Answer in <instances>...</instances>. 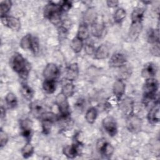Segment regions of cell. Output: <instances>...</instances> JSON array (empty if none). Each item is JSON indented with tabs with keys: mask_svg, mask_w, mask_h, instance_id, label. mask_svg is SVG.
<instances>
[{
	"mask_svg": "<svg viewBox=\"0 0 160 160\" xmlns=\"http://www.w3.org/2000/svg\"><path fill=\"white\" fill-rule=\"evenodd\" d=\"M9 66L11 69L22 79L28 76L30 69L26 59L19 52H14L9 59Z\"/></svg>",
	"mask_w": 160,
	"mask_h": 160,
	"instance_id": "1",
	"label": "cell"
},
{
	"mask_svg": "<svg viewBox=\"0 0 160 160\" xmlns=\"http://www.w3.org/2000/svg\"><path fill=\"white\" fill-rule=\"evenodd\" d=\"M159 88V82L155 78H148L145 80L143 85V102L149 103L156 99V93Z\"/></svg>",
	"mask_w": 160,
	"mask_h": 160,
	"instance_id": "2",
	"label": "cell"
},
{
	"mask_svg": "<svg viewBox=\"0 0 160 160\" xmlns=\"http://www.w3.org/2000/svg\"><path fill=\"white\" fill-rule=\"evenodd\" d=\"M61 11L60 9L59 4L49 2L44 9V16L48 19L52 24L58 25L61 20Z\"/></svg>",
	"mask_w": 160,
	"mask_h": 160,
	"instance_id": "3",
	"label": "cell"
},
{
	"mask_svg": "<svg viewBox=\"0 0 160 160\" xmlns=\"http://www.w3.org/2000/svg\"><path fill=\"white\" fill-rule=\"evenodd\" d=\"M56 104L62 119H68L70 115V107L68 98L61 92L56 97Z\"/></svg>",
	"mask_w": 160,
	"mask_h": 160,
	"instance_id": "4",
	"label": "cell"
},
{
	"mask_svg": "<svg viewBox=\"0 0 160 160\" xmlns=\"http://www.w3.org/2000/svg\"><path fill=\"white\" fill-rule=\"evenodd\" d=\"M40 119L41 120L42 132L44 134H48L51 132L53 123L59 119V117L52 112L45 111Z\"/></svg>",
	"mask_w": 160,
	"mask_h": 160,
	"instance_id": "5",
	"label": "cell"
},
{
	"mask_svg": "<svg viewBox=\"0 0 160 160\" xmlns=\"http://www.w3.org/2000/svg\"><path fill=\"white\" fill-rule=\"evenodd\" d=\"M96 149L98 152L104 158H110L114 151L113 146L104 138L99 139L96 142Z\"/></svg>",
	"mask_w": 160,
	"mask_h": 160,
	"instance_id": "6",
	"label": "cell"
},
{
	"mask_svg": "<svg viewBox=\"0 0 160 160\" xmlns=\"http://www.w3.org/2000/svg\"><path fill=\"white\" fill-rule=\"evenodd\" d=\"M102 125L105 131L111 137L116 135L118 132V126L116 119L111 116H106L102 119Z\"/></svg>",
	"mask_w": 160,
	"mask_h": 160,
	"instance_id": "7",
	"label": "cell"
},
{
	"mask_svg": "<svg viewBox=\"0 0 160 160\" xmlns=\"http://www.w3.org/2000/svg\"><path fill=\"white\" fill-rule=\"evenodd\" d=\"M19 128L21 135L26 139L30 141L32 134V122L29 118L21 119L19 120Z\"/></svg>",
	"mask_w": 160,
	"mask_h": 160,
	"instance_id": "8",
	"label": "cell"
},
{
	"mask_svg": "<svg viewBox=\"0 0 160 160\" xmlns=\"http://www.w3.org/2000/svg\"><path fill=\"white\" fill-rule=\"evenodd\" d=\"M126 118V127L128 131L133 133H137L139 132L142 126L141 119L134 114Z\"/></svg>",
	"mask_w": 160,
	"mask_h": 160,
	"instance_id": "9",
	"label": "cell"
},
{
	"mask_svg": "<svg viewBox=\"0 0 160 160\" xmlns=\"http://www.w3.org/2000/svg\"><path fill=\"white\" fill-rule=\"evenodd\" d=\"M60 74V70L58 66L52 62L47 64L45 66L42 75L46 79H54L56 80Z\"/></svg>",
	"mask_w": 160,
	"mask_h": 160,
	"instance_id": "10",
	"label": "cell"
},
{
	"mask_svg": "<svg viewBox=\"0 0 160 160\" xmlns=\"http://www.w3.org/2000/svg\"><path fill=\"white\" fill-rule=\"evenodd\" d=\"M1 21L4 26L12 31H18L21 29V22L19 19L16 17L8 15L1 16Z\"/></svg>",
	"mask_w": 160,
	"mask_h": 160,
	"instance_id": "11",
	"label": "cell"
},
{
	"mask_svg": "<svg viewBox=\"0 0 160 160\" xmlns=\"http://www.w3.org/2000/svg\"><path fill=\"white\" fill-rule=\"evenodd\" d=\"M126 56L121 52L114 53L109 61V65L111 68H122L126 62Z\"/></svg>",
	"mask_w": 160,
	"mask_h": 160,
	"instance_id": "12",
	"label": "cell"
},
{
	"mask_svg": "<svg viewBox=\"0 0 160 160\" xmlns=\"http://www.w3.org/2000/svg\"><path fill=\"white\" fill-rule=\"evenodd\" d=\"M79 73V66L76 62L69 64L65 71V79L69 81H74L77 79Z\"/></svg>",
	"mask_w": 160,
	"mask_h": 160,
	"instance_id": "13",
	"label": "cell"
},
{
	"mask_svg": "<svg viewBox=\"0 0 160 160\" xmlns=\"http://www.w3.org/2000/svg\"><path fill=\"white\" fill-rule=\"evenodd\" d=\"M125 89L126 84L124 82L123 80H122L121 79H118L114 82L112 87V92L113 94L114 95L116 99L118 101L121 100L125 93Z\"/></svg>",
	"mask_w": 160,
	"mask_h": 160,
	"instance_id": "14",
	"label": "cell"
},
{
	"mask_svg": "<svg viewBox=\"0 0 160 160\" xmlns=\"http://www.w3.org/2000/svg\"><path fill=\"white\" fill-rule=\"evenodd\" d=\"M120 109L126 117L133 114L134 101L132 98L127 97L122 99L120 103Z\"/></svg>",
	"mask_w": 160,
	"mask_h": 160,
	"instance_id": "15",
	"label": "cell"
},
{
	"mask_svg": "<svg viewBox=\"0 0 160 160\" xmlns=\"http://www.w3.org/2000/svg\"><path fill=\"white\" fill-rule=\"evenodd\" d=\"M147 118L149 123L156 124L159 121V104L158 101L149 111Z\"/></svg>",
	"mask_w": 160,
	"mask_h": 160,
	"instance_id": "16",
	"label": "cell"
},
{
	"mask_svg": "<svg viewBox=\"0 0 160 160\" xmlns=\"http://www.w3.org/2000/svg\"><path fill=\"white\" fill-rule=\"evenodd\" d=\"M158 71L156 65L152 62H148L144 64L141 71V76L145 79L151 78H154Z\"/></svg>",
	"mask_w": 160,
	"mask_h": 160,
	"instance_id": "17",
	"label": "cell"
},
{
	"mask_svg": "<svg viewBox=\"0 0 160 160\" xmlns=\"http://www.w3.org/2000/svg\"><path fill=\"white\" fill-rule=\"evenodd\" d=\"M29 109L31 114L34 118L39 119L42 114L46 111L43 104L38 101L31 102L29 104Z\"/></svg>",
	"mask_w": 160,
	"mask_h": 160,
	"instance_id": "18",
	"label": "cell"
},
{
	"mask_svg": "<svg viewBox=\"0 0 160 160\" xmlns=\"http://www.w3.org/2000/svg\"><path fill=\"white\" fill-rule=\"evenodd\" d=\"M142 28V22H131L128 35L129 38L132 41H136L140 34Z\"/></svg>",
	"mask_w": 160,
	"mask_h": 160,
	"instance_id": "19",
	"label": "cell"
},
{
	"mask_svg": "<svg viewBox=\"0 0 160 160\" xmlns=\"http://www.w3.org/2000/svg\"><path fill=\"white\" fill-rule=\"evenodd\" d=\"M77 143L72 144L71 145H67L62 149L63 154L68 158H75L79 154V146Z\"/></svg>",
	"mask_w": 160,
	"mask_h": 160,
	"instance_id": "20",
	"label": "cell"
},
{
	"mask_svg": "<svg viewBox=\"0 0 160 160\" xmlns=\"http://www.w3.org/2000/svg\"><path fill=\"white\" fill-rule=\"evenodd\" d=\"M109 49L105 44H102L99 46L95 51L94 58L96 59H104L109 57Z\"/></svg>",
	"mask_w": 160,
	"mask_h": 160,
	"instance_id": "21",
	"label": "cell"
},
{
	"mask_svg": "<svg viewBox=\"0 0 160 160\" xmlns=\"http://www.w3.org/2000/svg\"><path fill=\"white\" fill-rule=\"evenodd\" d=\"M105 27L104 26L99 22L94 21L91 26V32L93 36L96 38H100L104 31Z\"/></svg>",
	"mask_w": 160,
	"mask_h": 160,
	"instance_id": "22",
	"label": "cell"
},
{
	"mask_svg": "<svg viewBox=\"0 0 160 160\" xmlns=\"http://www.w3.org/2000/svg\"><path fill=\"white\" fill-rule=\"evenodd\" d=\"M144 9L142 8H136L131 13V22H142L144 14Z\"/></svg>",
	"mask_w": 160,
	"mask_h": 160,
	"instance_id": "23",
	"label": "cell"
},
{
	"mask_svg": "<svg viewBox=\"0 0 160 160\" xmlns=\"http://www.w3.org/2000/svg\"><path fill=\"white\" fill-rule=\"evenodd\" d=\"M42 88L45 92L47 94H52L56 89V80L54 79H46L42 82Z\"/></svg>",
	"mask_w": 160,
	"mask_h": 160,
	"instance_id": "24",
	"label": "cell"
},
{
	"mask_svg": "<svg viewBox=\"0 0 160 160\" xmlns=\"http://www.w3.org/2000/svg\"><path fill=\"white\" fill-rule=\"evenodd\" d=\"M22 97L27 101H31L34 96V90L27 84H22L20 89Z\"/></svg>",
	"mask_w": 160,
	"mask_h": 160,
	"instance_id": "25",
	"label": "cell"
},
{
	"mask_svg": "<svg viewBox=\"0 0 160 160\" xmlns=\"http://www.w3.org/2000/svg\"><path fill=\"white\" fill-rule=\"evenodd\" d=\"M76 36L82 41L87 39L89 38V30L86 22L81 23V24H79Z\"/></svg>",
	"mask_w": 160,
	"mask_h": 160,
	"instance_id": "26",
	"label": "cell"
},
{
	"mask_svg": "<svg viewBox=\"0 0 160 160\" xmlns=\"http://www.w3.org/2000/svg\"><path fill=\"white\" fill-rule=\"evenodd\" d=\"M147 41L150 44L159 42V32L158 29H150L147 32Z\"/></svg>",
	"mask_w": 160,
	"mask_h": 160,
	"instance_id": "27",
	"label": "cell"
},
{
	"mask_svg": "<svg viewBox=\"0 0 160 160\" xmlns=\"http://www.w3.org/2000/svg\"><path fill=\"white\" fill-rule=\"evenodd\" d=\"M34 152V148L30 141H27L21 149V153L22 157L28 159L32 156Z\"/></svg>",
	"mask_w": 160,
	"mask_h": 160,
	"instance_id": "28",
	"label": "cell"
},
{
	"mask_svg": "<svg viewBox=\"0 0 160 160\" xmlns=\"http://www.w3.org/2000/svg\"><path fill=\"white\" fill-rule=\"evenodd\" d=\"M5 102L9 109H14L18 105V99L16 95L11 92H8L5 97Z\"/></svg>",
	"mask_w": 160,
	"mask_h": 160,
	"instance_id": "29",
	"label": "cell"
},
{
	"mask_svg": "<svg viewBox=\"0 0 160 160\" xmlns=\"http://www.w3.org/2000/svg\"><path fill=\"white\" fill-rule=\"evenodd\" d=\"M74 92H75V86L71 81H69L66 83L62 87L61 92L68 98L71 97L74 94Z\"/></svg>",
	"mask_w": 160,
	"mask_h": 160,
	"instance_id": "30",
	"label": "cell"
},
{
	"mask_svg": "<svg viewBox=\"0 0 160 160\" xmlns=\"http://www.w3.org/2000/svg\"><path fill=\"white\" fill-rule=\"evenodd\" d=\"M32 36L31 34L24 35L20 40V46L24 50H30L31 47Z\"/></svg>",
	"mask_w": 160,
	"mask_h": 160,
	"instance_id": "31",
	"label": "cell"
},
{
	"mask_svg": "<svg viewBox=\"0 0 160 160\" xmlns=\"http://www.w3.org/2000/svg\"><path fill=\"white\" fill-rule=\"evenodd\" d=\"M71 47L75 53H79L84 48L83 41L76 36L71 42Z\"/></svg>",
	"mask_w": 160,
	"mask_h": 160,
	"instance_id": "32",
	"label": "cell"
},
{
	"mask_svg": "<svg viewBox=\"0 0 160 160\" xmlns=\"http://www.w3.org/2000/svg\"><path fill=\"white\" fill-rule=\"evenodd\" d=\"M97 116H98L97 109L94 107H91V108H89L86 112L85 119L89 124H93L96 119Z\"/></svg>",
	"mask_w": 160,
	"mask_h": 160,
	"instance_id": "33",
	"label": "cell"
},
{
	"mask_svg": "<svg viewBox=\"0 0 160 160\" xmlns=\"http://www.w3.org/2000/svg\"><path fill=\"white\" fill-rule=\"evenodd\" d=\"M12 6V2L9 0H5L1 2L0 4V14L1 16L8 15Z\"/></svg>",
	"mask_w": 160,
	"mask_h": 160,
	"instance_id": "34",
	"label": "cell"
},
{
	"mask_svg": "<svg viewBox=\"0 0 160 160\" xmlns=\"http://www.w3.org/2000/svg\"><path fill=\"white\" fill-rule=\"evenodd\" d=\"M126 12L124 9L119 8L116 9L114 14V20L116 23H120L126 18Z\"/></svg>",
	"mask_w": 160,
	"mask_h": 160,
	"instance_id": "35",
	"label": "cell"
},
{
	"mask_svg": "<svg viewBox=\"0 0 160 160\" xmlns=\"http://www.w3.org/2000/svg\"><path fill=\"white\" fill-rule=\"evenodd\" d=\"M40 45H39V39L36 36H32V42H31V47L30 51L34 54H38L39 51Z\"/></svg>",
	"mask_w": 160,
	"mask_h": 160,
	"instance_id": "36",
	"label": "cell"
},
{
	"mask_svg": "<svg viewBox=\"0 0 160 160\" xmlns=\"http://www.w3.org/2000/svg\"><path fill=\"white\" fill-rule=\"evenodd\" d=\"M9 140V137L8 134L2 129L1 128L0 130V147L2 148L4 146L6 145Z\"/></svg>",
	"mask_w": 160,
	"mask_h": 160,
	"instance_id": "37",
	"label": "cell"
},
{
	"mask_svg": "<svg viewBox=\"0 0 160 160\" xmlns=\"http://www.w3.org/2000/svg\"><path fill=\"white\" fill-rule=\"evenodd\" d=\"M84 52L86 54L88 55H94L95 51H96V48L94 46V45L92 44L91 43H87L84 46Z\"/></svg>",
	"mask_w": 160,
	"mask_h": 160,
	"instance_id": "38",
	"label": "cell"
},
{
	"mask_svg": "<svg viewBox=\"0 0 160 160\" xmlns=\"http://www.w3.org/2000/svg\"><path fill=\"white\" fill-rule=\"evenodd\" d=\"M61 12H67L72 7V2L69 1H63L59 4Z\"/></svg>",
	"mask_w": 160,
	"mask_h": 160,
	"instance_id": "39",
	"label": "cell"
},
{
	"mask_svg": "<svg viewBox=\"0 0 160 160\" xmlns=\"http://www.w3.org/2000/svg\"><path fill=\"white\" fill-rule=\"evenodd\" d=\"M159 49H159V42H158V43L152 44V46L150 49V51L152 55L158 57V56H159V54H160Z\"/></svg>",
	"mask_w": 160,
	"mask_h": 160,
	"instance_id": "40",
	"label": "cell"
},
{
	"mask_svg": "<svg viewBox=\"0 0 160 160\" xmlns=\"http://www.w3.org/2000/svg\"><path fill=\"white\" fill-rule=\"evenodd\" d=\"M106 4L109 8H115L118 6L119 4V1H107Z\"/></svg>",
	"mask_w": 160,
	"mask_h": 160,
	"instance_id": "41",
	"label": "cell"
},
{
	"mask_svg": "<svg viewBox=\"0 0 160 160\" xmlns=\"http://www.w3.org/2000/svg\"><path fill=\"white\" fill-rule=\"evenodd\" d=\"M6 116V108L2 105L1 106V119L2 120Z\"/></svg>",
	"mask_w": 160,
	"mask_h": 160,
	"instance_id": "42",
	"label": "cell"
}]
</instances>
